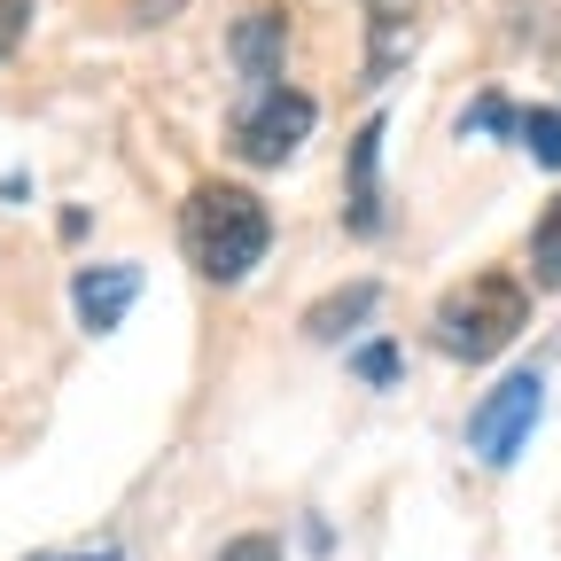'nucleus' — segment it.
<instances>
[{
    "mask_svg": "<svg viewBox=\"0 0 561 561\" xmlns=\"http://www.w3.org/2000/svg\"><path fill=\"white\" fill-rule=\"evenodd\" d=\"M180 250H187V265L203 280L234 289V280H250L257 257L273 250V210L242 180H195L187 203H180Z\"/></svg>",
    "mask_w": 561,
    "mask_h": 561,
    "instance_id": "obj_1",
    "label": "nucleus"
},
{
    "mask_svg": "<svg viewBox=\"0 0 561 561\" xmlns=\"http://www.w3.org/2000/svg\"><path fill=\"white\" fill-rule=\"evenodd\" d=\"M523 320H530V289L515 273H476V280H460V289H445L437 297V312H430V335H437V351L445 359H500V351L523 335Z\"/></svg>",
    "mask_w": 561,
    "mask_h": 561,
    "instance_id": "obj_2",
    "label": "nucleus"
},
{
    "mask_svg": "<svg viewBox=\"0 0 561 561\" xmlns=\"http://www.w3.org/2000/svg\"><path fill=\"white\" fill-rule=\"evenodd\" d=\"M312 125H320V102L305 87H250V102L234 110V157L242 164H289Z\"/></svg>",
    "mask_w": 561,
    "mask_h": 561,
    "instance_id": "obj_3",
    "label": "nucleus"
},
{
    "mask_svg": "<svg viewBox=\"0 0 561 561\" xmlns=\"http://www.w3.org/2000/svg\"><path fill=\"white\" fill-rule=\"evenodd\" d=\"M538 405H546V375H538V367H515L500 390L476 405V421H468L476 460H483V468H507V460L523 453V437L538 430Z\"/></svg>",
    "mask_w": 561,
    "mask_h": 561,
    "instance_id": "obj_4",
    "label": "nucleus"
},
{
    "mask_svg": "<svg viewBox=\"0 0 561 561\" xmlns=\"http://www.w3.org/2000/svg\"><path fill=\"white\" fill-rule=\"evenodd\" d=\"M343 227L375 242L390 227V203H382V117H367L351 133V157H343Z\"/></svg>",
    "mask_w": 561,
    "mask_h": 561,
    "instance_id": "obj_5",
    "label": "nucleus"
},
{
    "mask_svg": "<svg viewBox=\"0 0 561 561\" xmlns=\"http://www.w3.org/2000/svg\"><path fill=\"white\" fill-rule=\"evenodd\" d=\"M140 297V265H87L70 273V305H79V328L87 335H110Z\"/></svg>",
    "mask_w": 561,
    "mask_h": 561,
    "instance_id": "obj_6",
    "label": "nucleus"
},
{
    "mask_svg": "<svg viewBox=\"0 0 561 561\" xmlns=\"http://www.w3.org/2000/svg\"><path fill=\"white\" fill-rule=\"evenodd\" d=\"M367 9V70L390 79V70L421 47V0H359Z\"/></svg>",
    "mask_w": 561,
    "mask_h": 561,
    "instance_id": "obj_7",
    "label": "nucleus"
},
{
    "mask_svg": "<svg viewBox=\"0 0 561 561\" xmlns=\"http://www.w3.org/2000/svg\"><path fill=\"white\" fill-rule=\"evenodd\" d=\"M280 47H289V9H250L234 24V62L250 70V87H280Z\"/></svg>",
    "mask_w": 561,
    "mask_h": 561,
    "instance_id": "obj_8",
    "label": "nucleus"
},
{
    "mask_svg": "<svg viewBox=\"0 0 561 561\" xmlns=\"http://www.w3.org/2000/svg\"><path fill=\"white\" fill-rule=\"evenodd\" d=\"M375 305H382V289H375V280H351V289H328V297L305 312V335H312V343H335V335H351V328H359Z\"/></svg>",
    "mask_w": 561,
    "mask_h": 561,
    "instance_id": "obj_9",
    "label": "nucleus"
},
{
    "mask_svg": "<svg viewBox=\"0 0 561 561\" xmlns=\"http://www.w3.org/2000/svg\"><path fill=\"white\" fill-rule=\"evenodd\" d=\"M530 280L538 289H561V195L538 210V227H530Z\"/></svg>",
    "mask_w": 561,
    "mask_h": 561,
    "instance_id": "obj_10",
    "label": "nucleus"
},
{
    "mask_svg": "<svg viewBox=\"0 0 561 561\" xmlns=\"http://www.w3.org/2000/svg\"><path fill=\"white\" fill-rule=\"evenodd\" d=\"M523 149L546 172H561V110H523Z\"/></svg>",
    "mask_w": 561,
    "mask_h": 561,
    "instance_id": "obj_11",
    "label": "nucleus"
},
{
    "mask_svg": "<svg viewBox=\"0 0 561 561\" xmlns=\"http://www.w3.org/2000/svg\"><path fill=\"white\" fill-rule=\"evenodd\" d=\"M460 125H468V133H523V110H507L500 94H483V102H476Z\"/></svg>",
    "mask_w": 561,
    "mask_h": 561,
    "instance_id": "obj_12",
    "label": "nucleus"
},
{
    "mask_svg": "<svg viewBox=\"0 0 561 561\" xmlns=\"http://www.w3.org/2000/svg\"><path fill=\"white\" fill-rule=\"evenodd\" d=\"M24 32H32V0H0V62L24 47Z\"/></svg>",
    "mask_w": 561,
    "mask_h": 561,
    "instance_id": "obj_13",
    "label": "nucleus"
},
{
    "mask_svg": "<svg viewBox=\"0 0 561 561\" xmlns=\"http://www.w3.org/2000/svg\"><path fill=\"white\" fill-rule=\"evenodd\" d=\"M219 561H280V538H265V530H250V538H227V553Z\"/></svg>",
    "mask_w": 561,
    "mask_h": 561,
    "instance_id": "obj_14",
    "label": "nucleus"
},
{
    "mask_svg": "<svg viewBox=\"0 0 561 561\" xmlns=\"http://www.w3.org/2000/svg\"><path fill=\"white\" fill-rule=\"evenodd\" d=\"M359 375H367V382H390V375H398V351H390V343H367V351H359Z\"/></svg>",
    "mask_w": 561,
    "mask_h": 561,
    "instance_id": "obj_15",
    "label": "nucleus"
},
{
    "mask_svg": "<svg viewBox=\"0 0 561 561\" xmlns=\"http://www.w3.org/2000/svg\"><path fill=\"white\" fill-rule=\"evenodd\" d=\"M94 561H110V553H94Z\"/></svg>",
    "mask_w": 561,
    "mask_h": 561,
    "instance_id": "obj_16",
    "label": "nucleus"
}]
</instances>
